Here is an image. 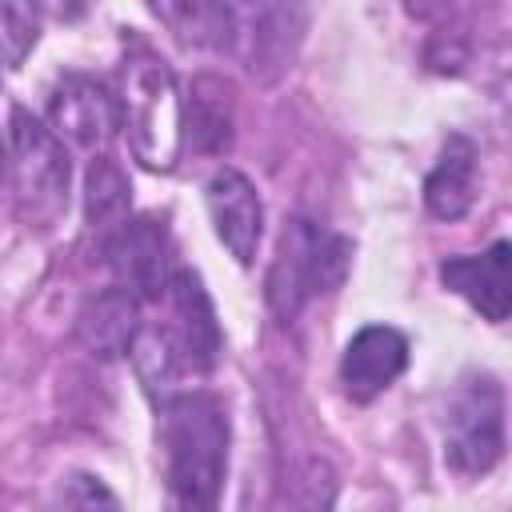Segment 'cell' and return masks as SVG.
<instances>
[{
	"mask_svg": "<svg viewBox=\"0 0 512 512\" xmlns=\"http://www.w3.org/2000/svg\"><path fill=\"white\" fill-rule=\"evenodd\" d=\"M160 444L172 500L180 508H216L228 468L224 404L200 388L160 396Z\"/></svg>",
	"mask_w": 512,
	"mask_h": 512,
	"instance_id": "6da1fadb",
	"label": "cell"
},
{
	"mask_svg": "<svg viewBox=\"0 0 512 512\" xmlns=\"http://www.w3.org/2000/svg\"><path fill=\"white\" fill-rule=\"evenodd\" d=\"M120 128L128 136L132 156L152 168V172H172L180 160L184 144V124H180V92L172 68L140 52L124 64L120 72V104H116Z\"/></svg>",
	"mask_w": 512,
	"mask_h": 512,
	"instance_id": "7a4b0ae2",
	"label": "cell"
},
{
	"mask_svg": "<svg viewBox=\"0 0 512 512\" xmlns=\"http://www.w3.org/2000/svg\"><path fill=\"white\" fill-rule=\"evenodd\" d=\"M8 176H12V200L24 224L52 228L68 212V148L52 128H44L32 112L12 108L8 120Z\"/></svg>",
	"mask_w": 512,
	"mask_h": 512,
	"instance_id": "3957f363",
	"label": "cell"
},
{
	"mask_svg": "<svg viewBox=\"0 0 512 512\" xmlns=\"http://www.w3.org/2000/svg\"><path fill=\"white\" fill-rule=\"evenodd\" d=\"M352 248L344 236L324 232L312 220H292L280 236L276 260L268 268L264 292L280 320H292L312 296L332 292L348 272Z\"/></svg>",
	"mask_w": 512,
	"mask_h": 512,
	"instance_id": "277c9868",
	"label": "cell"
},
{
	"mask_svg": "<svg viewBox=\"0 0 512 512\" xmlns=\"http://www.w3.org/2000/svg\"><path fill=\"white\" fill-rule=\"evenodd\" d=\"M444 456L456 472L480 476L504 456V388L492 376H468L444 412Z\"/></svg>",
	"mask_w": 512,
	"mask_h": 512,
	"instance_id": "5b68a950",
	"label": "cell"
},
{
	"mask_svg": "<svg viewBox=\"0 0 512 512\" xmlns=\"http://www.w3.org/2000/svg\"><path fill=\"white\" fill-rule=\"evenodd\" d=\"M164 304H168V320L152 332L172 356V364L180 368V376L212 372L224 340H220V324H216V312H212V300L200 276L192 268H176L164 284Z\"/></svg>",
	"mask_w": 512,
	"mask_h": 512,
	"instance_id": "8992f818",
	"label": "cell"
},
{
	"mask_svg": "<svg viewBox=\"0 0 512 512\" xmlns=\"http://www.w3.org/2000/svg\"><path fill=\"white\" fill-rule=\"evenodd\" d=\"M104 264L116 272V280L136 292L140 300H160L168 284V232L152 216H124L120 224L104 228L100 240Z\"/></svg>",
	"mask_w": 512,
	"mask_h": 512,
	"instance_id": "52a82bcc",
	"label": "cell"
},
{
	"mask_svg": "<svg viewBox=\"0 0 512 512\" xmlns=\"http://www.w3.org/2000/svg\"><path fill=\"white\" fill-rule=\"evenodd\" d=\"M48 124L60 136V144H68L76 152H88V156H100L108 148V140L116 136L120 116H116L112 96L96 80H88V76H64L52 88Z\"/></svg>",
	"mask_w": 512,
	"mask_h": 512,
	"instance_id": "ba28073f",
	"label": "cell"
},
{
	"mask_svg": "<svg viewBox=\"0 0 512 512\" xmlns=\"http://www.w3.org/2000/svg\"><path fill=\"white\" fill-rule=\"evenodd\" d=\"M204 204H208V216L216 224L220 244L240 264H252L256 248H260V232H264V208H260L252 180L236 168H220L204 184Z\"/></svg>",
	"mask_w": 512,
	"mask_h": 512,
	"instance_id": "9c48e42d",
	"label": "cell"
},
{
	"mask_svg": "<svg viewBox=\"0 0 512 512\" xmlns=\"http://www.w3.org/2000/svg\"><path fill=\"white\" fill-rule=\"evenodd\" d=\"M408 364V340L404 332L388 328V324H368L360 328L348 348H344V360H340V380H344V392L360 404L376 400Z\"/></svg>",
	"mask_w": 512,
	"mask_h": 512,
	"instance_id": "30bf717a",
	"label": "cell"
},
{
	"mask_svg": "<svg viewBox=\"0 0 512 512\" xmlns=\"http://www.w3.org/2000/svg\"><path fill=\"white\" fill-rule=\"evenodd\" d=\"M508 240H496L488 252L480 256H452L440 264V280L460 292L484 320L500 324L508 316V304H512V284H508Z\"/></svg>",
	"mask_w": 512,
	"mask_h": 512,
	"instance_id": "8fae6325",
	"label": "cell"
},
{
	"mask_svg": "<svg viewBox=\"0 0 512 512\" xmlns=\"http://www.w3.org/2000/svg\"><path fill=\"white\" fill-rule=\"evenodd\" d=\"M136 332H140V296L128 292L124 284L96 292L76 316V336L96 356H124Z\"/></svg>",
	"mask_w": 512,
	"mask_h": 512,
	"instance_id": "7c38bea8",
	"label": "cell"
},
{
	"mask_svg": "<svg viewBox=\"0 0 512 512\" xmlns=\"http://www.w3.org/2000/svg\"><path fill=\"white\" fill-rule=\"evenodd\" d=\"M152 12L184 48L228 52L240 36L232 0H152Z\"/></svg>",
	"mask_w": 512,
	"mask_h": 512,
	"instance_id": "4fadbf2b",
	"label": "cell"
},
{
	"mask_svg": "<svg viewBox=\"0 0 512 512\" xmlns=\"http://www.w3.org/2000/svg\"><path fill=\"white\" fill-rule=\"evenodd\" d=\"M424 204L440 220H460L476 204V148L464 136H448L436 168L424 180Z\"/></svg>",
	"mask_w": 512,
	"mask_h": 512,
	"instance_id": "5bb4252c",
	"label": "cell"
},
{
	"mask_svg": "<svg viewBox=\"0 0 512 512\" xmlns=\"http://www.w3.org/2000/svg\"><path fill=\"white\" fill-rule=\"evenodd\" d=\"M124 216H128V176L108 152H100L92 156V168H88V224L104 232Z\"/></svg>",
	"mask_w": 512,
	"mask_h": 512,
	"instance_id": "9a60e30c",
	"label": "cell"
},
{
	"mask_svg": "<svg viewBox=\"0 0 512 512\" xmlns=\"http://www.w3.org/2000/svg\"><path fill=\"white\" fill-rule=\"evenodd\" d=\"M40 36L36 0H0V64L20 68Z\"/></svg>",
	"mask_w": 512,
	"mask_h": 512,
	"instance_id": "2e32d148",
	"label": "cell"
},
{
	"mask_svg": "<svg viewBox=\"0 0 512 512\" xmlns=\"http://www.w3.org/2000/svg\"><path fill=\"white\" fill-rule=\"evenodd\" d=\"M228 100L220 96V88L212 96H204V84H196V96H192V140L204 148V152H220L228 144Z\"/></svg>",
	"mask_w": 512,
	"mask_h": 512,
	"instance_id": "e0dca14e",
	"label": "cell"
},
{
	"mask_svg": "<svg viewBox=\"0 0 512 512\" xmlns=\"http://www.w3.org/2000/svg\"><path fill=\"white\" fill-rule=\"evenodd\" d=\"M0 172H4V148H0Z\"/></svg>",
	"mask_w": 512,
	"mask_h": 512,
	"instance_id": "ac0fdd59",
	"label": "cell"
}]
</instances>
